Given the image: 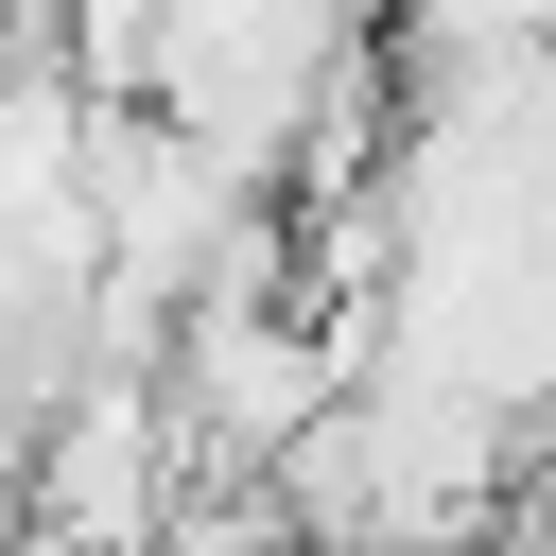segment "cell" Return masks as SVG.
<instances>
[{
    "label": "cell",
    "mask_w": 556,
    "mask_h": 556,
    "mask_svg": "<svg viewBox=\"0 0 556 556\" xmlns=\"http://www.w3.org/2000/svg\"><path fill=\"white\" fill-rule=\"evenodd\" d=\"M365 52H382V0H156V70H139V104L278 191L295 139H313V104H330Z\"/></svg>",
    "instance_id": "1"
}]
</instances>
